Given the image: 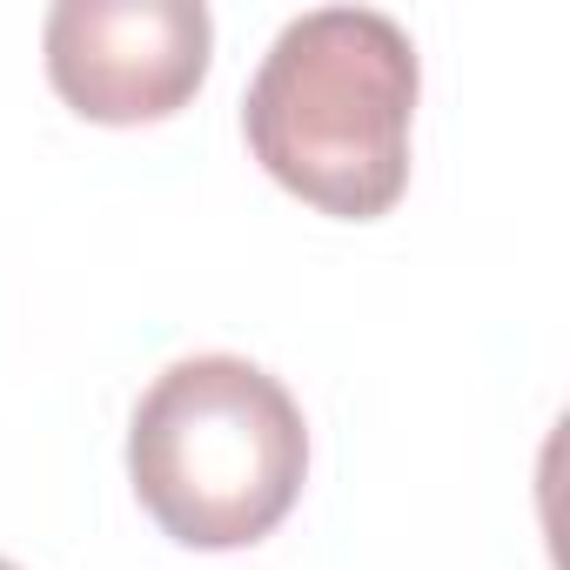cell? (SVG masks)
Masks as SVG:
<instances>
[{"instance_id":"1","label":"cell","mask_w":570,"mask_h":570,"mask_svg":"<svg viewBox=\"0 0 570 570\" xmlns=\"http://www.w3.org/2000/svg\"><path fill=\"white\" fill-rule=\"evenodd\" d=\"M423 68L403 21L316 8L282 28L242 95V135L268 181L336 222H376L410 188Z\"/></svg>"},{"instance_id":"2","label":"cell","mask_w":570,"mask_h":570,"mask_svg":"<svg viewBox=\"0 0 570 570\" xmlns=\"http://www.w3.org/2000/svg\"><path fill=\"white\" fill-rule=\"evenodd\" d=\"M303 476V403L248 356H181L128 416V483L161 537L188 550L262 543L296 510Z\"/></svg>"},{"instance_id":"3","label":"cell","mask_w":570,"mask_h":570,"mask_svg":"<svg viewBox=\"0 0 570 570\" xmlns=\"http://www.w3.org/2000/svg\"><path fill=\"white\" fill-rule=\"evenodd\" d=\"M41 55L81 121L141 128L202 95L215 21L202 0H61L41 28Z\"/></svg>"},{"instance_id":"4","label":"cell","mask_w":570,"mask_h":570,"mask_svg":"<svg viewBox=\"0 0 570 570\" xmlns=\"http://www.w3.org/2000/svg\"><path fill=\"white\" fill-rule=\"evenodd\" d=\"M0 570H21V563H8V557H0Z\"/></svg>"}]
</instances>
